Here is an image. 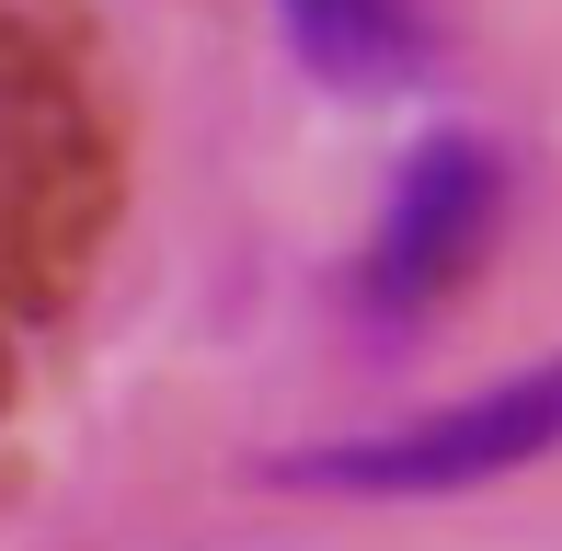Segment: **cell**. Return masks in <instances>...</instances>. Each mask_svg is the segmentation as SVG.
Returning a JSON list of instances; mask_svg holds the SVG:
<instances>
[{"instance_id":"cell-1","label":"cell","mask_w":562,"mask_h":551,"mask_svg":"<svg viewBox=\"0 0 562 551\" xmlns=\"http://www.w3.org/2000/svg\"><path fill=\"white\" fill-rule=\"evenodd\" d=\"M551 448H562V357L517 368V380H482L437 414L368 425V437H322L299 460H276V483H311V494H459V483L551 460Z\"/></svg>"},{"instance_id":"cell-2","label":"cell","mask_w":562,"mask_h":551,"mask_svg":"<svg viewBox=\"0 0 562 551\" xmlns=\"http://www.w3.org/2000/svg\"><path fill=\"white\" fill-rule=\"evenodd\" d=\"M505 207V172L482 138H437L414 149V172L391 184V207H379V241H368V311H425V299L448 288L459 265L482 254V230H494Z\"/></svg>"},{"instance_id":"cell-3","label":"cell","mask_w":562,"mask_h":551,"mask_svg":"<svg viewBox=\"0 0 562 551\" xmlns=\"http://www.w3.org/2000/svg\"><path fill=\"white\" fill-rule=\"evenodd\" d=\"M288 23L334 81H402L414 58V0H288Z\"/></svg>"}]
</instances>
